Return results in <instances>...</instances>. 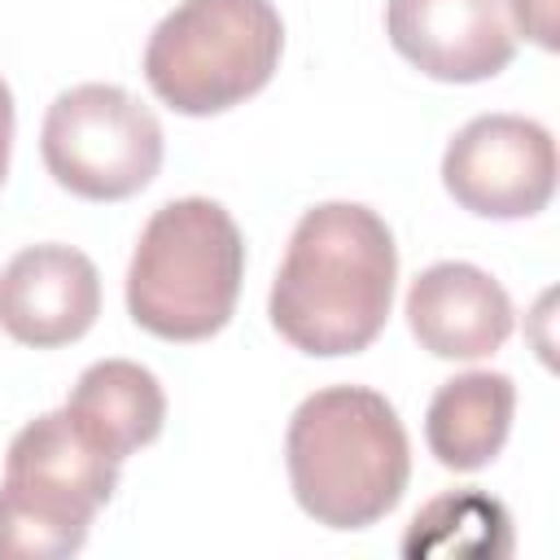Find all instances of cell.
<instances>
[{
	"mask_svg": "<svg viewBox=\"0 0 560 560\" xmlns=\"http://www.w3.org/2000/svg\"><path fill=\"white\" fill-rule=\"evenodd\" d=\"M394 280L398 249L385 219L359 201H324L298 219L267 311L302 354H359L389 319Z\"/></svg>",
	"mask_w": 560,
	"mask_h": 560,
	"instance_id": "6da1fadb",
	"label": "cell"
},
{
	"mask_svg": "<svg viewBox=\"0 0 560 560\" xmlns=\"http://www.w3.org/2000/svg\"><path fill=\"white\" fill-rule=\"evenodd\" d=\"M293 499L328 529H368L398 508L411 446L398 411L368 385H328L298 402L284 433Z\"/></svg>",
	"mask_w": 560,
	"mask_h": 560,
	"instance_id": "7a4b0ae2",
	"label": "cell"
},
{
	"mask_svg": "<svg viewBox=\"0 0 560 560\" xmlns=\"http://www.w3.org/2000/svg\"><path fill=\"white\" fill-rule=\"evenodd\" d=\"M245 241L210 197H179L153 210L127 267V311L162 341L214 337L241 298Z\"/></svg>",
	"mask_w": 560,
	"mask_h": 560,
	"instance_id": "3957f363",
	"label": "cell"
},
{
	"mask_svg": "<svg viewBox=\"0 0 560 560\" xmlns=\"http://www.w3.org/2000/svg\"><path fill=\"white\" fill-rule=\"evenodd\" d=\"M118 490L109 459L70 416H35L9 442L0 481V560H61L88 542L92 516Z\"/></svg>",
	"mask_w": 560,
	"mask_h": 560,
	"instance_id": "277c9868",
	"label": "cell"
},
{
	"mask_svg": "<svg viewBox=\"0 0 560 560\" xmlns=\"http://www.w3.org/2000/svg\"><path fill=\"white\" fill-rule=\"evenodd\" d=\"M284 22L271 0H179L144 44V79L188 118L262 92L280 66Z\"/></svg>",
	"mask_w": 560,
	"mask_h": 560,
	"instance_id": "5b68a950",
	"label": "cell"
},
{
	"mask_svg": "<svg viewBox=\"0 0 560 560\" xmlns=\"http://www.w3.org/2000/svg\"><path fill=\"white\" fill-rule=\"evenodd\" d=\"M48 175L83 201H127L162 166V127L118 83H79L61 92L39 131Z\"/></svg>",
	"mask_w": 560,
	"mask_h": 560,
	"instance_id": "8992f818",
	"label": "cell"
},
{
	"mask_svg": "<svg viewBox=\"0 0 560 560\" xmlns=\"http://www.w3.org/2000/svg\"><path fill=\"white\" fill-rule=\"evenodd\" d=\"M446 192L481 219H529L556 192V140L521 114H481L442 153Z\"/></svg>",
	"mask_w": 560,
	"mask_h": 560,
	"instance_id": "52a82bcc",
	"label": "cell"
},
{
	"mask_svg": "<svg viewBox=\"0 0 560 560\" xmlns=\"http://www.w3.org/2000/svg\"><path fill=\"white\" fill-rule=\"evenodd\" d=\"M385 35L398 57L442 83H481L512 66L508 0H389Z\"/></svg>",
	"mask_w": 560,
	"mask_h": 560,
	"instance_id": "ba28073f",
	"label": "cell"
},
{
	"mask_svg": "<svg viewBox=\"0 0 560 560\" xmlns=\"http://www.w3.org/2000/svg\"><path fill=\"white\" fill-rule=\"evenodd\" d=\"M101 315V276L74 245H26L0 271V328L35 350L79 341Z\"/></svg>",
	"mask_w": 560,
	"mask_h": 560,
	"instance_id": "9c48e42d",
	"label": "cell"
},
{
	"mask_svg": "<svg viewBox=\"0 0 560 560\" xmlns=\"http://www.w3.org/2000/svg\"><path fill=\"white\" fill-rule=\"evenodd\" d=\"M407 324L438 359H486L512 337V298L472 262H433L407 289Z\"/></svg>",
	"mask_w": 560,
	"mask_h": 560,
	"instance_id": "30bf717a",
	"label": "cell"
},
{
	"mask_svg": "<svg viewBox=\"0 0 560 560\" xmlns=\"http://www.w3.org/2000/svg\"><path fill=\"white\" fill-rule=\"evenodd\" d=\"M66 416L109 459L122 464L131 451L149 446L162 433L166 394L149 368H140L131 359H101L74 381V389L66 398Z\"/></svg>",
	"mask_w": 560,
	"mask_h": 560,
	"instance_id": "8fae6325",
	"label": "cell"
},
{
	"mask_svg": "<svg viewBox=\"0 0 560 560\" xmlns=\"http://www.w3.org/2000/svg\"><path fill=\"white\" fill-rule=\"evenodd\" d=\"M512 411H516V385L503 372H464L451 376L424 416V438L429 451L438 455L442 468L455 472H477L486 468L508 433H512Z\"/></svg>",
	"mask_w": 560,
	"mask_h": 560,
	"instance_id": "7c38bea8",
	"label": "cell"
},
{
	"mask_svg": "<svg viewBox=\"0 0 560 560\" xmlns=\"http://www.w3.org/2000/svg\"><path fill=\"white\" fill-rule=\"evenodd\" d=\"M508 525L512 521L503 503L477 490H451L416 512L402 538V551L407 556H508L512 551Z\"/></svg>",
	"mask_w": 560,
	"mask_h": 560,
	"instance_id": "4fadbf2b",
	"label": "cell"
},
{
	"mask_svg": "<svg viewBox=\"0 0 560 560\" xmlns=\"http://www.w3.org/2000/svg\"><path fill=\"white\" fill-rule=\"evenodd\" d=\"M508 9L516 13V26L538 39L542 48H556V0H508Z\"/></svg>",
	"mask_w": 560,
	"mask_h": 560,
	"instance_id": "5bb4252c",
	"label": "cell"
},
{
	"mask_svg": "<svg viewBox=\"0 0 560 560\" xmlns=\"http://www.w3.org/2000/svg\"><path fill=\"white\" fill-rule=\"evenodd\" d=\"M9 149H13V96L9 83L0 79V184L9 175Z\"/></svg>",
	"mask_w": 560,
	"mask_h": 560,
	"instance_id": "9a60e30c",
	"label": "cell"
}]
</instances>
